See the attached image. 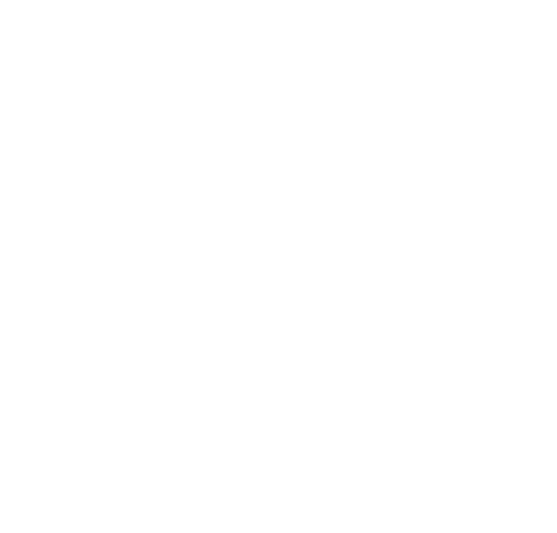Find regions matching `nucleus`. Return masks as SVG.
Segmentation results:
<instances>
[]
</instances>
